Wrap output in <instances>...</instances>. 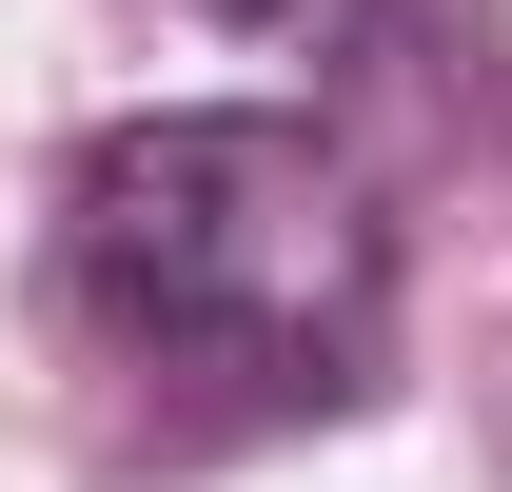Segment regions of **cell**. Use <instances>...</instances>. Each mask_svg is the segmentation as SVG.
<instances>
[{
  "label": "cell",
  "mask_w": 512,
  "mask_h": 492,
  "mask_svg": "<svg viewBox=\"0 0 512 492\" xmlns=\"http://www.w3.org/2000/svg\"><path fill=\"white\" fill-rule=\"evenodd\" d=\"M79 335L197 414H355L394 355V217L276 99H158L60 197Z\"/></svg>",
  "instance_id": "1"
}]
</instances>
